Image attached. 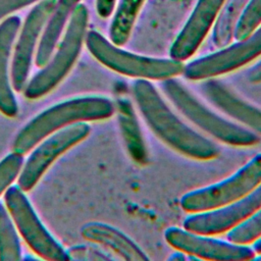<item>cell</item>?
I'll return each instance as SVG.
<instances>
[{
    "label": "cell",
    "instance_id": "21",
    "mask_svg": "<svg viewBox=\"0 0 261 261\" xmlns=\"http://www.w3.org/2000/svg\"><path fill=\"white\" fill-rule=\"evenodd\" d=\"M21 259V247L12 217L0 202V261Z\"/></svg>",
    "mask_w": 261,
    "mask_h": 261
},
{
    "label": "cell",
    "instance_id": "18",
    "mask_svg": "<svg viewBox=\"0 0 261 261\" xmlns=\"http://www.w3.org/2000/svg\"><path fill=\"white\" fill-rule=\"evenodd\" d=\"M118 121L129 155L136 162L140 164L146 163L147 150L143 135L133 106L127 100H120L118 102Z\"/></svg>",
    "mask_w": 261,
    "mask_h": 261
},
{
    "label": "cell",
    "instance_id": "8",
    "mask_svg": "<svg viewBox=\"0 0 261 261\" xmlns=\"http://www.w3.org/2000/svg\"><path fill=\"white\" fill-rule=\"evenodd\" d=\"M91 127L77 122L61 128L42 140L22 164L17 176V186L24 192L32 190L52 163L74 145L88 137Z\"/></svg>",
    "mask_w": 261,
    "mask_h": 261
},
{
    "label": "cell",
    "instance_id": "12",
    "mask_svg": "<svg viewBox=\"0 0 261 261\" xmlns=\"http://www.w3.org/2000/svg\"><path fill=\"white\" fill-rule=\"evenodd\" d=\"M57 0H42L29 13L19 33L10 71L12 89L20 92L27 85L36 44Z\"/></svg>",
    "mask_w": 261,
    "mask_h": 261
},
{
    "label": "cell",
    "instance_id": "6",
    "mask_svg": "<svg viewBox=\"0 0 261 261\" xmlns=\"http://www.w3.org/2000/svg\"><path fill=\"white\" fill-rule=\"evenodd\" d=\"M260 184L261 153L222 181L185 194L179 203L187 212L207 211L245 197Z\"/></svg>",
    "mask_w": 261,
    "mask_h": 261
},
{
    "label": "cell",
    "instance_id": "2",
    "mask_svg": "<svg viewBox=\"0 0 261 261\" xmlns=\"http://www.w3.org/2000/svg\"><path fill=\"white\" fill-rule=\"evenodd\" d=\"M113 102L102 96H84L57 103L23 125L12 143L13 152L24 155L51 134L68 125L106 119L113 115Z\"/></svg>",
    "mask_w": 261,
    "mask_h": 261
},
{
    "label": "cell",
    "instance_id": "13",
    "mask_svg": "<svg viewBox=\"0 0 261 261\" xmlns=\"http://www.w3.org/2000/svg\"><path fill=\"white\" fill-rule=\"evenodd\" d=\"M224 1H198L191 16L170 47V58L182 62L194 55L216 20Z\"/></svg>",
    "mask_w": 261,
    "mask_h": 261
},
{
    "label": "cell",
    "instance_id": "19",
    "mask_svg": "<svg viewBox=\"0 0 261 261\" xmlns=\"http://www.w3.org/2000/svg\"><path fill=\"white\" fill-rule=\"evenodd\" d=\"M250 0H225L213 28V43L216 47L227 46L233 38L236 25Z\"/></svg>",
    "mask_w": 261,
    "mask_h": 261
},
{
    "label": "cell",
    "instance_id": "27",
    "mask_svg": "<svg viewBox=\"0 0 261 261\" xmlns=\"http://www.w3.org/2000/svg\"><path fill=\"white\" fill-rule=\"evenodd\" d=\"M114 5H115V0H97L96 2L97 12L101 17L106 18L112 13Z\"/></svg>",
    "mask_w": 261,
    "mask_h": 261
},
{
    "label": "cell",
    "instance_id": "7",
    "mask_svg": "<svg viewBox=\"0 0 261 261\" xmlns=\"http://www.w3.org/2000/svg\"><path fill=\"white\" fill-rule=\"evenodd\" d=\"M4 201L17 230L35 254L50 261L69 260L67 251L44 226L24 191L10 186L4 192Z\"/></svg>",
    "mask_w": 261,
    "mask_h": 261
},
{
    "label": "cell",
    "instance_id": "26",
    "mask_svg": "<svg viewBox=\"0 0 261 261\" xmlns=\"http://www.w3.org/2000/svg\"><path fill=\"white\" fill-rule=\"evenodd\" d=\"M37 0H0V19Z\"/></svg>",
    "mask_w": 261,
    "mask_h": 261
},
{
    "label": "cell",
    "instance_id": "9",
    "mask_svg": "<svg viewBox=\"0 0 261 261\" xmlns=\"http://www.w3.org/2000/svg\"><path fill=\"white\" fill-rule=\"evenodd\" d=\"M259 55H261V25L248 38L191 61L184 67L182 74L192 81L207 80L232 71Z\"/></svg>",
    "mask_w": 261,
    "mask_h": 261
},
{
    "label": "cell",
    "instance_id": "29",
    "mask_svg": "<svg viewBox=\"0 0 261 261\" xmlns=\"http://www.w3.org/2000/svg\"><path fill=\"white\" fill-rule=\"evenodd\" d=\"M253 250L255 251L256 254H261V237L258 238L256 241L253 242Z\"/></svg>",
    "mask_w": 261,
    "mask_h": 261
},
{
    "label": "cell",
    "instance_id": "5",
    "mask_svg": "<svg viewBox=\"0 0 261 261\" xmlns=\"http://www.w3.org/2000/svg\"><path fill=\"white\" fill-rule=\"evenodd\" d=\"M161 88L189 120L215 139L232 146H252L259 142V137L255 133L211 111L174 77L163 80Z\"/></svg>",
    "mask_w": 261,
    "mask_h": 261
},
{
    "label": "cell",
    "instance_id": "15",
    "mask_svg": "<svg viewBox=\"0 0 261 261\" xmlns=\"http://www.w3.org/2000/svg\"><path fill=\"white\" fill-rule=\"evenodd\" d=\"M20 25L18 16L7 17L0 24V111L8 117L18 112L17 101L12 91L8 65L11 48Z\"/></svg>",
    "mask_w": 261,
    "mask_h": 261
},
{
    "label": "cell",
    "instance_id": "30",
    "mask_svg": "<svg viewBox=\"0 0 261 261\" xmlns=\"http://www.w3.org/2000/svg\"><path fill=\"white\" fill-rule=\"evenodd\" d=\"M254 259H258V260H261V254H259V256H257V257H255Z\"/></svg>",
    "mask_w": 261,
    "mask_h": 261
},
{
    "label": "cell",
    "instance_id": "3",
    "mask_svg": "<svg viewBox=\"0 0 261 261\" xmlns=\"http://www.w3.org/2000/svg\"><path fill=\"white\" fill-rule=\"evenodd\" d=\"M86 46L90 53L106 67L121 74L145 79L166 80L184 71L181 61L141 56L124 51L106 40L100 33L90 31L86 34Z\"/></svg>",
    "mask_w": 261,
    "mask_h": 261
},
{
    "label": "cell",
    "instance_id": "11",
    "mask_svg": "<svg viewBox=\"0 0 261 261\" xmlns=\"http://www.w3.org/2000/svg\"><path fill=\"white\" fill-rule=\"evenodd\" d=\"M261 207V184L245 197L215 209L186 217L184 227L204 236L219 234L238 226Z\"/></svg>",
    "mask_w": 261,
    "mask_h": 261
},
{
    "label": "cell",
    "instance_id": "14",
    "mask_svg": "<svg viewBox=\"0 0 261 261\" xmlns=\"http://www.w3.org/2000/svg\"><path fill=\"white\" fill-rule=\"evenodd\" d=\"M207 99L224 113L261 134V110L234 95L224 85L209 80L202 85Z\"/></svg>",
    "mask_w": 261,
    "mask_h": 261
},
{
    "label": "cell",
    "instance_id": "4",
    "mask_svg": "<svg viewBox=\"0 0 261 261\" xmlns=\"http://www.w3.org/2000/svg\"><path fill=\"white\" fill-rule=\"evenodd\" d=\"M88 9L77 4L70 15L66 32L53 57L27 83L23 94L28 99H38L51 92L69 72L85 42Z\"/></svg>",
    "mask_w": 261,
    "mask_h": 261
},
{
    "label": "cell",
    "instance_id": "17",
    "mask_svg": "<svg viewBox=\"0 0 261 261\" xmlns=\"http://www.w3.org/2000/svg\"><path fill=\"white\" fill-rule=\"evenodd\" d=\"M79 2L80 0L56 1L37 47L35 63L38 67H43L52 57L65 23Z\"/></svg>",
    "mask_w": 261,
    "mask_h": 261
},
{
    "label": "cell",
    "instance_id": "10",
    "mask_svg": "<svg viewBox=\"0 0 261 261\" xmlns=\"http://www.w3.org/2000/svg\"><path fill=\"white\" fill-rule=\"evenodd\" d=\"M164 238L172 248L196 256L198 259L246 261L254 259L256 254L249 246L204 237V234L177 226L168 227L164 232Z\"/></svg>",
    "mask_w": 261,
    "mask_h": 261
},
{
    "label": "cell",
    "instance_id": "22",
    "mask_svg": "<svg viewBox=\"0 0 261 261\" xmlns=\"http://www.w3.org/2000/svg\"><path fill=\"white\" fill-rule=\"evenodd\" d=\"M261 237V207L248 219L228 230L227 240L242 245H248Z\"/></svg>",
    "mask_w": 261,
    "mask_h": 261
},
{
    "label": "cell",
    "instance_id": "25",
    "mask_svg": "<svg viewBox=\"0 0 261 261\" xmlns=\"http://www.w3.org/2000/svg\"><path fill=\"white\" fill-rule=\"evenodd\" d=\"M69 260H111L112 257L98 249L94 246H86V245H77L71 247L68 251Z\"/></svg>",
    "mask_w": 261,
    "mask_h": 261
},
{
    "label": "cell",
    "instance_id": "28",
    "mask_svg": "<svg viewBox=\"0 0 261 261\" xmlns=\"http://www.w3.org/2000/svg\"><path fill=\"white\" fill-rule=\"evenodd\" d=\"M168 259L172 260V261H184V260H186V256H185L184 252L177 250V252L172 253V255Z\"/></svg>",
    "mask_w": 261,
    "mask_h": 261
},
{
    "label": "cell",
    "instance_id": "24",
    "mask_svg": "<svg viewBox=\"0 0 261 261\" xmlns=\"http://www.w3.org/2000/svg\"><path fill=\"white\" fill-rule=\"evenodd\" d=\"M23 164V155L13 152L0 161V196L17 178Z\"/></svg>",
    "mask_w": 261,
    "mask_h": 261
},
{
    "label": "cell",
    "instance_id": "16",
    "mask_svg": "<svg viewBox=\"0 0 261 261\" xmlns=\"http://www.w3.org/2000/svg\"><path fill=\"white\" fill-rule=\"evenodd\" d=\"M84 239L102 245L125 260L144 261L149 257L122 231L103 222H88L81 227Z\"/></svg>",
    "mask_w": 261,
    "mask_h": 261
},
{
    "label": "cell",
    "instance_id": "20",
    "mask_svg": "<svg viewBox=\"0 0 261 261\" xmlns=\"http://www.w3.org/2000/svg\"><path fill=\"white\" fill-rule=\"evenodd\" d=\"M145 0H120L109 29L111 43L123 46L132 33L137 15Z\"/></svg>",
    "mask_w": 261,
    "mask_h": 261
},
{
    "label": "cell",
    "instance_id": "1",
    "mask_svg": "<svg viewBox=\"0 0 261 261\" xmlns=\"http://www.w3.org/2000/svg\"><path fill=\"white\" fill-rule=\"evenodd\" d=\"M137 105L153 133L172 149L199 160L215 158L217 146L185 124L166 105L148 80L139 79L133 86Z\"/></svg>",
    "mask_w": 261,
    "mask_h": 261
},
{
    "label": "cell",
    "instance_id": "23",
    "mask_svg": "<svg viewBox=\"0 0 261 261\" xmlns=\"http://www.w3.org/2000/svg\"><path fill=\"white\" fill-rule=\"evenodd\" d=\"M261 24V0H250L242 13L233 33L237 41L252 35Z\"/></svg>",
    "mask_w": 261,
    "mask_h": 261
}]
</instances>
